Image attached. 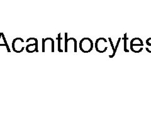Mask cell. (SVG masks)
Wrapping results in <instances>:
<instances>
[{
	"label": "cell",
	"instance_id": "cell-1",
	"mask_svg": "<svg viewBox=\"0 0 151 113\" xmlns=\"http://www.w3.org/2000/svg\"><path fill=\"white\" fill-rule=\"evenodd\" d=\"M30 40H34L35 41V50L36 52H38V41H37V39H35V38H30V39H28L27 41V42H28V41H29Z\"/></svg>",
	"mask_w": 151,
	"mask_h": 113
},
{
	"label": "cell",
	"instance_id": "cell-2",
	"mask_svg": "<svg viewBox=\"0 0 151 113\" xmlns=\"http://www.w3.org/2000/svg\"><path fill=\"white\" fill-rule=\"evenodd\" d=\"M45 39H42V51H43V52H45Z\"/></svg>",
	"mask_w": 151,
	"mask_h": 113
}]
</instances>
